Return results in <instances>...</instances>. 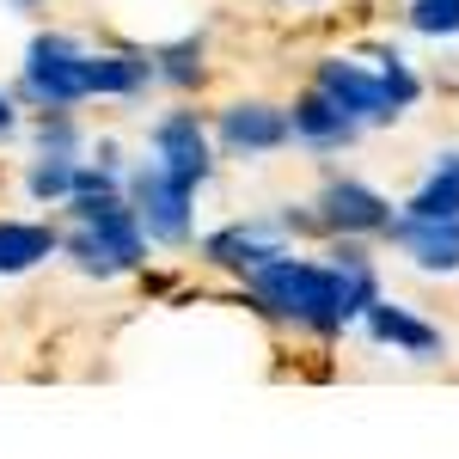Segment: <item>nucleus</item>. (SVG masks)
<instances>
[{"mask_svg": "<svg viewBox=\"0 0 459 459\" xmlns=\"http://www.w3.org/2000/svg\"><path fill=\"white\" fill-rule=\"evenodd\" d=\"M74 178H80V153H37L19 184H25V196L37 209H62L74 196Z\"/></svg>", "mask_w": 459, "mask_h": 459, "instance_id": "17", "label": "nucleus"}, {"mask_svg": "<svg viewBox=\"0 0 459 459\" xmlns=\"http://www.w3.org/2000/svg\"><path fill=\"white\" fill-rule=\"evenodd\" d=\"M246 288H251V300H257V313L282 318V325H300L313 337H343L380 300V270L368 257V239L331 233V264L282 251L276 264H264L257 276H246Z\"/></svg>", "mask_w": 459, "mask_h": 459, "instance_id": "1", "label": "nucleus"}, {"mask_svg": "<svg viewBox=\"0 0 459 459\" xmlns=\"http://www.w3.org/2000/svg\"><path fill=\"white\" fill-rule=\"evenodd\" d=\"M386 239L423 276H459V221H441V214H392V227H386Z\"/></svg>", "mask_w": 459, "mask_h": 459, "instance_id": "10", "label": "nucleus"}, {"mask_svg": "<svg viewBox=\"0 0 459 459\" xmlns=\"http://www.w3.org/2000/svg\"><path fill=\"white\" fill-rule=\"evenodd\" d=\"M31 142H37V153H80V147H86V135H80L74 110H37Z\"/></svg>", "mask_w": 459, "mask_h": 459, "instance_id": "19", "label": "nucleus"}, {"mask_svg": "<svg viewBox=\"0 0 459 459\" xmlns=\"http://www.w3.org/2000/svg\"><path fill=\"white\" fill-rule=\"evenodd\" d=\"M313 214H318L325 233H343V239H386V227H392L398 209H392L374 184H361V178H325Z\"/></svg>", "mask_w": 459, "mask_h": 459, "instance_id": "8", "label": "nucleus"}, {"mask_svg": "<svg viewBox=\"0 0 459 459\" xmlns=\"http://www.w3.org/2000/svg\"><path fill=\"white\" fill-rule=\"evenodd\" d=\"M361 331H368L380 350L411 355V361H435V355L447 350V343H441V331H435L423 313H411L404 300H386V294H380V300L361 313Z\"/></svg>", "mask_w": 459, "mask_h": 459, "instance_id": "11", "label": "nucleus"}, {"mask_svg": "<svg viewBox=\"0 0 459 459\" xmlns=\"http://www.w3.org/2000/svg\"><path fill=\"white\" fill-rule=\"evenodd\" d=\"M313 86L337 110H343V117H355L361 129H386V123H398V117H404V110H398V99L386 92L380 68H361V62H350V56H325V62L313 68Z\"/></svg>", "mask_w": 459, "mask_h": 459, "instance_id": "5", "label": "nucleus"}, {"mask_svg": "<svg viewBox=\"0 0 459 459\" xmlns=\"http://www.w3.org/2000/svg\"><path fill=\"white\" fill-rule=\"evenodd\" d=\"M374 62H380V80H386V92L398 99V110H411L423 99V80H417V68H411L398 49H374Z\"/></svg>", "mask_w": 459, "mask_h": 459, "instance_id": "20", "label": "nucleus"}, {"mask_svg": "<svg viewBox=\"0 0 459 459\" xmlns=\"http://www.w3.org/2000/svg\"><path fill=\"white\" fill-rule=\"evenodd\" d=\"M123 190H129V209L142 214V233L153 246H190V233H196V190L190 184H178L166 166L147 160L123 178Z\"/></svg>", "mask_w": 459, "mask_h": 459, "instance_id": "4", "label": "nucleus"}, {"mask_svg": "<svg viewBox=\"0 0 459 459\" xmlns=\"http://www.w3.org/2000/svg\"><path fill=\"white\" fill-rule=\"evenodd\" d=\"M0 6H13L19 19H37V13H49V0H0Z\"/></svg>", "mask_w": 459, "mask_h": 459, "instance_id": "22", "label": "nucleus"}, {"mask_svg": "<svg viewBox=\"0 0 459 459\" xmlns=\"http://www.w3.org/2000/svg\"><path fill=\"white\" fill-rule=\"evenodd\" d=\"M62 251V233L49 221H0V276H31Z\"/></svg>", "mask_w": 459, "mask_h": 459, "instance_id": "14", "label": "nucleus"}, {"mask_svg": "<svg viewBox=\"0 0 459 459\" xmlns=\"http://www.w3.org/2000/svg\"><path fill=\"white\" fill-rule=\"evenodd\" d=\"M288 251V233L276 227V214H264V221H227V227H214L209 239H203V264L214 270H227V276H257L264 264H276Z\"/></svg>", "mask_w": 459, "mask_h": 459, "instance_id": "9", "label": "nucleus"}, {"mask_svg": "<svg viewBox=\"0 0 459 459\" xmlns=\"http://www.w3.org/2000/svg\"><path fill=\"white\" fill-rule=\"evenodd\" d=\"M282 147H294V123L270 99H233L214 117V153H227V160H270Z\"/></svg>", "mask_w": 459, "mask_h": 459, "instance_id": "6", "label": "nucleus"}, {"mask_svg": "<svg viewBox=\"0 0 459 459\" xmlns=\"http://www.w3.org/2000/svg\"><path fill=\"white\" fill-rule=\"evenodd\" d=\"M404 25L429 43H454L459 37V0H411L404 6Z\"/></svg>", "mask_w": 459, "mask_h": 459, "instance_id": "18", "label": "nucleus"}, {"mask_svg": "<svg viewBox=\"0 0 459 459\" xmlns=\"http://www.w3.org/2000/svg\"><path fill=\"white\" fill-rule=\"evenodd\" d=\"M147 147H153V166H166L178 184L203 190L214 178V129L196 117V110H166L153 129H147Z\"/></svg>", "mask_w": 459, "mask_h": 459, "instance_id": "7", "label": "nucleus"}, {"mask_svg": "<svg viewBox=\"0 0 459 459\" xmlns=\"http://www.w3.org/2000/svg\"><path fill=\"white\" fill-rule=\"evenodd\" d=\"M19 105L31 110H74L92 99V49L74 31H37L19 62Z\"/></svg>", "mask_w": 459, "mask_h": 459, "instance_id": "3", "label": "nucleus"}, {"mask_svg": "<svg viewBox=\"0 0 459 459\" xmlns=\"http://www.w3.org/2000/svg\"><path fill=\"white\" fill-rule=\"evenodd\" d=\"M404 214H441V221H459V147L435 153V166H429V178L411 190Z\"/></svg>", "mask_w": 459, "mask_h": 459, "instance_id": "16", "label": "nucleus"}, {"mask_svg": "<svg viewBox=\"0 0 459 459\" xmlns=\"http://www.w3.org/2000/svg\"><path fill=\"white\" fill-rule=\"evenodd\" d=\"M62 251L80 276H129L147 264V233H142V214L129 209V190L110 196V203H92V209H74L68 214V233H62Z\"/></svg>", "mask_w": 459, "mask_h": 459, "instance_id": "2", "label": "nucleus"}, {"mask_svg": "<svg viewBox=\"0 0 459 459\" xmlns=\"http://www.w3.org/2000/svg\"><path fill=\"white\" fill-rule=\"evenodd\" d=\"M19 135V92H0V142Z\"/></svg>", "mask_w": 459, "mask_h": 459, "instance_id": "21", "label": "nucleus"}, {"mask_svg": "<svg viewBox=\"0 0 459 459\" xmlns=\"http://www.w3.org/2000/svg\"><path fill=\"white\" fill-rule=\"evenodd\" d=\"M288 123H294V147H307V153H343V147L361 142V123L343 117L318 86H307V92L288 105Z\"/></svg>", "mask_w": 459, "mask_h": 459, "instance_id": "12", "label": "nucleus"}, {"mask_svg": "<svg viewBox=\"0 0 459 459\" xmlns=\"http://www.w3.org/2000/svg\"><path fill=\"white\" fill-rule=\"evenodd\" d=\"M153 80V49H92V99H142Z\"/></svg>", "mask_w": 459, "mask_h": 459, "instance_id": "13", "label": "nucleus"}, {"mask_svg": "<svg viewBox=\"0 0 459 459\" xmlns=\"http://www.w3.org/2000/svg\"><path fill=\"white\" fill-rule=\"evenodd\" d=\"M153 80L172 86V92H196V86L209 80V43H203V37L160 43V49H153Z\"/></svg>", "mask_w": 459, "mask_h": 459, "instance_id": "15", "label": "nucleus"}]
</instances>
